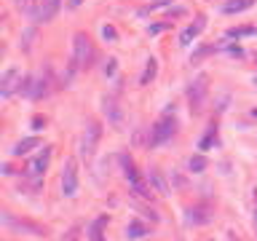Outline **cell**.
<instances>
[{
    "label": "cell",
    "mask_w": 257,
    "mask_h": 241,
    "mask_svg": "<svg viewBox=\"0 0 257 241\" xmlns=\"http://www.w3.org/2000/svg\"><path fill=\"white\" fill-rule=\"evenodd\" d=\"M32 129H35V131L46 129V118H32Z\"/></svg>",
    "instance_id": "603a6c76"
},
{
    "label": "cell",
    "mask_w": 257,
    "mask_h": 241,
    "mask_svg": "<svg viewBox=\"0 0 257 241\" xmlns=\"http://www.w3.org/2000/svg\"><path fill=\"white\" fill-rule=\"evenodd\" d=\"M204 27H207V19H204V16H198L196 24H190L187 30H182V35H180V46H190L193 40L198 38V32H201Z\"/></svg>",
    "instance_id": "9c48e42d"
},
{
    "label": "cell",
    "mask_w": 257,
    "mask_h": 241,
    "mask_svg": "<svg viewBox=\"0 0 257 241\" xmlns=\"http://www.w3.org/2000/svg\"><path fill=\"white\" fill-rule=\"evenodd\" d=\"M102 38L105 40H116V30H113V27H102Z\"/></svg>",
    "instance_id": "7402d4cb"
},
{
    "label": "cell",
    "mask_w": 257,
    "mask_h": 241,
    "mask_svg": "<svg viewBox=\"0 0 257 241\" xmlns=\"http://www.w3.org/2000/svg\"><path fill=\"white\" fill-rule=\"evenodd\" d=\"M241 35H257V27L255 24H244V27H233V30L225 32V38H241Z\"/></svg>",
    "instance_id": "9a60e30c"
},
{
    "label": "cell",
    "mask_w": 257,
    "mask_h": 241,
    "mask_svg": "<svg viewBox=\"0 0 257 241\" xmlns=\"http://www.w3.org/2000/svg\"><path fill=\"white\" fill-rule=\"evenodd\" d=\"M252 5H255V0H228L222 5V14H238V11H247Z\"/></svg>",
    "instance_id": "7c38bea8"
},
{
    "label": "cell",
    "mask_w": 257,
    "mask_h": 241,
    "mask_svg": "<svg viewBox=\"0 0 257 241\" xmlns=\"http://www.w3.org/2000/svg\"><path fill=\"white\" fill-rule=\"evenodd\" d=\"M99 134H102L99 123H96V120H89V123H86L83 137H81V156H83V158H89L91 153L96 150V142H99Z\"/></svg>",
    "instance_id": "5b68a950"
},
{
    "label": "cell",
    "mask_w": 257,
    "mask_h": 241,
    "mask_svg": "<svg viewBox=\"0 0 257 241\" xmlns=\"http://www.w3.org/2000/svg\"><path fill=\"white\" fill-rule=\"evenodd\" d=\"M214 145H217V129L212 126V129L198 140V150H209V147H214Z\"/></svg>",
    "instance_id": "2e32d148"
},
{
    "label": "cell",
    "mask_w": 257,
    "mask_h": 241,
    "mask_svg": "<svg viewBox=\"0 0 257 241\" xmlns=\"http://www.w3.org/2000/svg\"><path fill=\"white\" fill-rule=\"evenodd\" d=\"M113 72H116V59H110L107 67H105V75H113Z\"/></svg>",
    "instance_id": "cb8c5ba5"
},
{
    "label": "cell",
    "mask_w": 257,
    "mask_h": 241,
    "mask_svg": "<svg viewBox=\"0 0 257 241\" xmlns=\"http://www.w3.org/2000/svg\"><path fill=\"white\" fill-rule=\"evenodd\" d=\"M78 3H81V0H72V5H78Z\"/></svg>",
    "instance_id": "f1b7e54d"
},
{
    "label": "cell",
    "mask_w": 257,
    "mask_h": 241,
    "mask_svg": "<svg viewBox=\"0 0 257 241\" xmlns=\"http://www.w3.org/2000/svg\"><path fill=\"white\" fill-rule=\"evenodd\" d=\"M228 51H231L233 56H244V48H238V46H231V48H228Z\"/></svg>",
    "instance_id": "484cf974"
},
{
    "label": "cell",
    "mask_w": 257,
    "mask_h": 241,
    "mask_svg": "<svg viewBox=\"0 0 257 241\" xmlns=\"http://www.w3.org/2000/svg\"><path fill=\"white\" fill-rule=\"evenodd\" d=\"M145 236H147V228L142 222H131L126 228V239H145Z\"/></svg>",
    "instance_id": "ac0fdd59"
},
{
    "label": "cell",
    "mask_w": 257,
    "mask_h": 241,
    "mask_svg": "<svg viewBox=\"0 0 257 241\" xmlns=\"http://www.w3.org/2000/svg\"><path fill=\"white\" fill-rule=\"evenodd\" d=\"M91 56H94V48H91L89 35L78 32L75 40H72V59H70V70H67L65 80H70L75 70H83V67H89V65H91Z\"/></svg>",
    "instance_id": "6da1fadb"
},
{
    "label": "cell",
    "mask_w": 257,
    "mask_h": 241,
    "mask_svg": "<svg viewBox=\"0 0 257 241\" xmlns=\"http://www.w3.org/2000/svg\"><path fill=\"white\" fill-rule=\"evenodd\" d=\"M177 131V120L174 118H161L156 126H153V134H150V147H158L164 142H169Z\"/></svg>",
    "instance_id": "7a4b0ae2"
},
{
    "label": "cell",
    "mask_w": 257,
    "mask_h": 241,
    "mask_svg": "<svg viewBox=\"0 0 257 241\" xmlns=\"http://www.w3.org/2000/svg\"><path fill=\"white\" fill-rule=\"evenodd\" d=\"M48 158H51V147H43V153L38 156L35 161H30V174L41 177L46 171V166H48Z\"/></svg>",
    "instance_id": "8fae6325"
},
{
    "label": "cell",
    "mask_w": 257,
    "mask_h": 241,
    "mask_svg": "<svg viewBox=\"0 0 257 241\" xmlns=\"http://www.w3.org/2000/svg\"><path fill=\"white\" fill-rule=\"evenodd\" d=\"M156 72H158V59H156V56H150L147 65H145V72H142V78H140V83L142 86L153 83V80H156Z\"/></svg>",
    "instance_id": "4fadbf2b"
},
{
    "label": "cell",
    "mask_w": 257,
    "mask_h": 241,
    "mask_svg": "<svg viewBox=\"0 0 257 241\" xmlns=\"http://www.w3.org/2000/svg\"><path fill=\"white\" fill-rule=\"evenodd\" d=\"M105 225H107V217H96V220H94V225L89 228V236L99 241V239H102V228H105Z\"/></svg>",
    "instance_id": "d6986e66"
},
{
    "label": "cell",
    "mask_w": 257,
    "mask_h": 241,
    "mask_svg": "<svg viewBox=\"0 0 257 241\" xmlns=\"http://www.w3.org/2000/svg\"><path fill=\"white\" fill-rule=\"evenodd\" d=\"M62 0H41V5L35 8V19L38 22H51L56 16V11H59Z\"/></svg>",
    "instance_id": "52a82bcc"
},
{
    "label": "cell",
    "mask_w": 257,
    "mask_h": 241,
    "mask_svg": "<svg viewBox=\"0 0 257 241\" xmlns=\"http://www.w3.org/2000/svg\"><path fill=\"white\" fill-rule=\"evenodd\" d=\"M209 209H204V206H190V209H185V220L193 222V225H201V222H209Z\"/></svg>",
    "instance_id": "30bf717a"
},
{
    "label": "cell",
    "mask_w": 257,
    "mask_h": 241,
    "mask_svg": "<svg viewBox=\"0 0 257 241\" xmlns=\"http://www.w3.org/2000/svg\"><path fill=\"white\" fill-rule=\"evenodd\" d=\"M252 118H257V110H252Z\"/></svg>",
    "instance_id": "4316f807"
},
{
    "label": "cell",
    "mask_w": 257,
    "mask_h": 241,
    "mask_svg": "<svg viewBox=\"0 0 257 241\" xmlns=\"http://www.w3.org/2000/svg\"><path fill=\"white\" fill-rule=\"evenodd\" d=\"M121 166H123V177L131 182V191L137 193V196H145V198H150V191L145 188V182L140 180V174H137V166H134V161H131L129 156H121Z\"/></svg>",
    "instance_id": "3957f363"
},
{
    "label": "cell",
    "mask_w": 257,
    "mask_h": 241,
    "mask_svg": "<svg viewBox=\"0 0 257 241\" xmlns=\"http://www.w3.org/2000/svg\"><path fill=\"white\" fill-rule=\"evenodd\" d=\"M150 182L158 188V193H169V188H166V182H164V177L158 174V171H150Z\"/></svg>",
    "instance_id": "ffe728a7"
},
{
    "label": "cell",
    "mask_w": 257,
    "mask_h": 241,
    "mask_svg": "<svg viewBox=\"0 0 257 241\" xmlns=\"http://www.w3.org/2000/svg\"><path fill=\"white\" fill-rule=\"evenodd\" d=\"M187 169H190V171H204V169H207V161H204L201 156H196V158H190Z\"/></svg>",
    "instance_id": "44dd1931"
},
{
    "label": "cell",
    "mask_w": 257,
    "mask_h": 241,
    "mask_svg": "<svg viewBox=\"0 0 257 241\" xmlns=\"http://www.w3.org/2000/svg\"><path fill=\"white\" fill-rule=\"evenodd\" d=\"M207 89H209V78H207V75H198V78L190 83V89H187V99H190V107H193V110H201L204 99H207Z\"/></svg>",
    "instance_id": "8992f818"
},
{
    "label": "cell",
    "mask_w": 257,
    "mask_h": 241,
    "mask_svg": "<svg viewBox=\"0 0 257 241\" xmlns=\"http://www.w3.org/2000/svg\"><path fill=\"white\" fill-rule=\"evenodd\" d=\"M19 78H22V75H19V70H16V67H8V70L3 72V80H0V94H3L5 99L14 94V86L22 83Z\"/></svg>",
    "instance_id": "ba28073f"
},
{
    "label": "cell",
    "mask_w": 257,
    "mask_h": 241,
    "mask_svg": "<svg viewBox=\"0 0 257 241\" xmlns=\"http://www.w3.org/2000/svg\"><path fill=\"white\" fill-rule=\"evenodd\" d=\"M35 145H38V137H27V140H22L19 145L14 147V156H24V153H30Z\"/></svg>",
    "instance_id": "e0dca14e"
},
{
    "label": "cell",
    "mask_w": 257,
    "mask_h": 241,
    "mask_svg": "<svg viewBox=\"0 0 257 241\" xmlns=\"http://www.w3.org/2000/svg\"><path fill=\"white\" fill-rule=\"evenodd\" d=\"M161 30H166V24H153V27H150V35H158Z\"/></svg>",
    "instance_id": "d4e9b609"
},
{
    "label": "cell",
    "mask_w": 257,
    "mask_h": 241,
    "mask_svg": "<svg viewBox=\"0 0 257 241\" xmlns=\"http://www.w3.org/2000/svg\"><path fill=\"white\" fill-rule=\"evenodd\" d=\"M78 193V166L75 161H65V169H62V196H75Z\"/></svg>",
    "instance_id": "277c9868"
},
{
    "label": "cell",
    "mask_w": 257,
    "mask_h": 241,
    "mask_svg": "<svg viewBox=\"0 0 257 241\" xmlns=\"http://www.w3.org/2000/svg\"><path fill=\"white\" fill-rule=\"evenodd\" d=\"M255 201H257V196H255ZM255 220H257V209H255Z\"/></svg>",
    "instance_id": "83f0119b"
},
{
    "label": "cell",
    "mask_w": 257,
    "mask_h": 241,
    "mask_svg": "<svg viewBox=\"0 0 257 241\" xmlns=\"http://www.w3.org/2000/svg\"><path fill=\"white\" fill-rule=\"evenodd\" d=\"M105 116L110 118V123L113 126H121V110H118V105H116V99H105Z\"/></svg>",
    "instance_id": "5bb4252c"
}]
</instances>
